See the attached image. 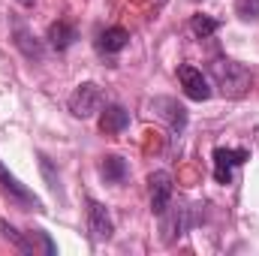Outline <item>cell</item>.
<instances>
[{
  "mask_svg": "<svg viewBox=\"0 0 259 256\" xmlns=\"http://www.w3.org/2000/svg\"><path fill=\"white\" fill-rule=\"evenodd\" d=\"M208 72H211L217 91H220L223 97H229V100H241V97H247L250 88H253V72L244 64L232 61V58H214L211 66H208Z\"/></svg>",
  "mask_w": 259,
  "mask_h": 256,
  "instance_id": "obj_1",
  "label": "cell"
},
{
  "mask_svg": "<svg viewBox=\"0 0 259 256\" xmlns=\"http://www.w3.org/2000/svg\"><path fill=\"white\" fill-rule=\"evenodd\" d=\"M103 103H106L103 88L94 84V81H81V84L69 94V112H72L75 118H81V121H88V118H94L97 112H103Z\"/></svg>",
  "mask_w": 259,
  "mask_h": 256,
  "instance_id": "obj_2",
  "label": "cell"
},
{
  "mask_svg": "<svg viewBox=\"0 0 259 256\" xmlns=\"http://www.w3.org/2000/svg\"><path fill=\"white\" fill-rule=\"evenodd\" d=\"M151 112H154L160 121H166L175 136H181V133L187 130V109H184L178 100H172V97H157V100H151Z\"/></svg>",
  "mask_w": 259,
  "mask_h": 256,
  "instance_id": "obj_3",
  "label": "cell"
},
{
  "mask_svg": "<svg viewBox=\"0 0 259 256\" xmlns=\"http://www.w3.org/2000/svg\"><path fill=\"white\" fill-rule=\"evenodd\" d=\"M172 175L169 172H151L148 175V199H151V211L154 214H166L169 211V202H172Z\"/></svg>",
  "mask_w": 259,
  "mask_h": 256,
  "instance_id": "obj_4",
  "label": "cell"
},
{
  "mask_svg": "<svg viewBox=\"0 0 259 256\" xmlns=\"http://www.w3.org/2000/svg\"><path fill=\"white\" fill-rule=\"evenodd\" d=\"M88 232L94 241H109L115 235V223H112V214L103 202L97 199H88Z\"/></svg>",
  "mask_w": 259,
  "mask_h": 256,
  "instance_id": "obj_5",
  "label": "cell"
},
{
  "mask_svg": "<svg viewBox=\"0 0 259 256\" xmlns=\"http://www.w3.org/2000/svg\"><path fill=\"white\" fill-rule=\"evenodd\" d=\"M247 160H250V151H244V148H217L214 151V178L220 184H229L232 169L247 163Z\"/></svg>",
  "mask_w": 259,
  "mask_h": 256,
  "instance_id": "obj_6",
  "label": "cell"
},
{
  "mask_svg": "<svg viewBox=\"0 0 259 256\" xmlns=\"http://www.w3.org/2000/svg\"><path fill=\"white\" fill-rule=\"evenodd\" d=\"M178 81H181V88H184V94L196 100V103H205V100H211V84H208V78L202 75V69H196V66L184 64L178 66Z\"/></svg>",
  "mask_w": 259,
  "mask_h": 256,
  "instance_id": "obj_7",
  "label": "cell"
},
{
  "mask_svg": "<svg viewBox=\"0 0 259 256\" xmlns=\"http://www.w3.org/2000/svg\"><path fill=\"white\" fill-rule=\"evenodd\" d=\"M190 211H193V208H190L187 202H181V205H175V208H172V214H169V217H166V214H160V217H166V220H163V232H166V235H163V241H175V238H181V235L190 229Z\"/></svg>",
  "mask_w": 259,
  "mask_h": 256,
  "instance_id": "obj_8",
  "label": "cell"
},
{
  "mask_svg": "<svg viewBox=\"0 0 259 256\" xmlns=\"http://www.w3.org/2000/svg\"><path fill=\"white\" fill-rule=\"evenodd\" d=\"M0 187H3V190L9 193V196H12L15 202H21V205H33V208H39V199H36L33 193L27 190V187H24V184H21V181H18V178H15V175H12V172H9V169L3 166V163H0Z\"/></svg>",
  "mask_w": 259,
  "mask_h": 256,
  "instance_id": "obj_9",
  "label": "cell"
},
{
  "mask_svg": "<svg viewBox=\"0 0 259 256\" xmlns=\"http://www.w3.org/2000/svg\"><path fill=\"white\" fill-rule=\"evenodd\" d=\"M130 42V33L124 27H106V30H100V36H97V52H103V55H118V52H124Z\"/></svg>",
  "mask_w": 259,
  "mask_h": 256,
  "instance_id": "obj_10",
  "label": "cell"
},
{
  "mask_svg": "<svg viewBox=\"0 0 259 256\" xmlns=\"http://www.w3.org/2000/svg\"><path fill=\"white\" fill-rule=\"evenodd\" d=\"M130 127V112L124 106H106L103 115H100V130L106 136H118Z\"/></svg>",
  "mask_w": 259,
  "mask_h": 256,
  "instance_id": "obj_11",
  "label": "cell"
},
{
  "mask_svg": "<svg viewBox=\"0 0 259 256\" xmlns=\"http://www.w3.org/2000/svg\"><path fill=\"white\" fill-rule=\"evenodd\" d=\"M46 39H49V46H52L55 52H66V49L78 39V30H75L69 21H55V24H49Z\"/></svg>",
  "mask_w": 259,
  "mask_h": 256,
  "instance_id": "obj_12",
  "label": "cell"
},
{
  "mask_svg": "<svg viewBox=\"0 0 259 256\" xmlns=\"http://www.w3.org/2000/svg\"><path fill=\"white\" fill-rule=\"evenodd\" d=\"M15 46L21 49V55H24L27 61H42V58H46V49H42V42H39L36 36H30L24 27H18V30H15Z\"/></svg>",
  "mask_w": 259,
  "mask_h": 256,
  "instance_id": "obj_13",
  "label": "cell"
},
{
  "mask_svg": "<svg viewBox=\"0 0 259 256\" xmlns=\"http://www.w3.org/2000/svg\"><path fill=\"white\" fill-rule=\"evenodd\" d=\"M100 175H103L106 184H121V181L127 178V163H124L121 157L109 154V157H103V163H100Z\"/></svg>",
  "mask_w": 259,
  "mask_h": 256,
  "instance_id": "obj_14",
  "label": "cell"
},
{
  "mask_svg": "<svg viewBox=\"0 0 259 256\" xmlns=\"http://www.w3.org/2000/svg\"><path fill=\"white\" fill-rule=\"evenodd\" d=\"M190 30H193V36H199V39H208V36H214V33L220 30V21L199 12V15L190 18Z\"/></svg>",
  "mask_w": 259,
  "mask_h": 256,
  "instance_id": "obj_15",
  "label": "cell"
},
{
  "mask_svg": "<svg viewBox=\"0 0 259 256\" xmlns=\"http://www.w3.org/2000/svg\"><path fill=\"white\" fill-rule=\"evenodd\" d=\"M0 232H3V238H6V241H12V244L21 250V253H36V247H33V238H24V235H21L15 226H9L6 220H0Z\"/></svg>",
  "mask_w": 259,
  "mask_h": 256,
  "instance_id": "obj_16",
  "label": "cell"
},
{
  "mask_svg": "<svg viewBox=\"0 0 259 256\" xmlns=\"http://www.w3.org/2000/svg\"><path fill=\"white\" fill-rule=\"evenodd\" d=\"M235 15L241 21H256L259 18V0H235Z\"/></svg>",
  "mask_w": 259,
  "mask_h": 256,
  "instance_id": "obj_17",
  "label": "cell"
},
{
  "mask_svg": "<svg viewBox=\"0 0 259 256\" xmlns=\"http://www.w3.org/2000/svg\"><path fill=\"white\" fill-rule=\"evenodd\" d=\"M18 3H21V6H33L36 0H18Z\"/></svg>",
  "mask_w": 259,
  "mask_h": 256,
  "instance_id": "obj_18",
  "label": "cell"
},
{
  "mask_svg": "<svg viewBox=\"0 0 259 256\" xmlns=\"http://www.w3.org/2000/svg\"><path fill=\"white\" fill-rule=\"evenodd\" d=\"M157 3H160V6H163V3H166V0H157Z\"/></svg>",
  "mask_w": 259,
  "mask_h": 256,
  "instance_id": "obj_19",
  "label": "cell"
},
{
  "mask_svg": "<svg viewBox=\"0 0 259 256\" xmlns=\"http://www.w3.org/2000/svg\"><path fill=\"white\" fill-rule=\"evenodd\" d=\"M193 3H202V0H193Z\"/></svg>",
  "mask_w": 259,
  "mask_h": 256,
  "instance_id": "obj_20",
  "label": "cell"
}]
</instances>
